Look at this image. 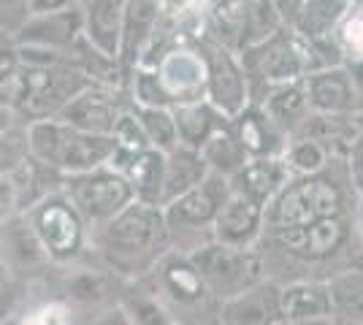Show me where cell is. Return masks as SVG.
<instances>
[{
	"mask_svg": "<svg viewBox=\"0 0 363 325\" xmlns=\"http://www.w3.org/2000/svg\"><path fill=\"white\" fill-rule=\"evenodd\" d=\"M171 252L166 219L160 206L133 201L120 215L90 231L87 255L122 282L150 274Z\"/></svg>",
	"mask_w": 363,
	"mask_h": 325,
	"instance_id": "cell-1",
	"label": "cell"
},
{
	"mask_svg": "<svg viewBox=\"0 0 363 325\" xmlns=\"http://www.w3.org/2000/svg\"><path fill=\"white\" fill-rule=\"evenodd\" d=\"M92 84L95 81L76 65L22 62L6 101L11 103L19 122L30 125L60 117L62 108Z\"/></svg>",
	"mask_w": 363,
	"mask_h": 325,
	"instance_id": "cell-2",
	"label": "cell"
},
{
	"mask_svg": "<svg viewBox=\"0 0 363 325\" xmlns=\"http://www.w3.org/2000/svg\"><path fill=\"white\" fill-rule=\"evenodd\" d=\"M28 141H30V155L60 176H76V173L104 169L117 149L111 136L82 133L60 120L30 122Z\"/></svg>",
	"mask_w": 363,
	"mask_h": 325,
	"instance_id": "cell-3",
	"label": "cell"
},
{
	"mask_svg": "<svg viewBox=\"0 0 363 325\" xmlns=\"http://www.w3.org/2000/svg\"><path fill=\"white\" fill-rule=\"evenodd\" d=\"M347 215L345 190L328 173L296 176L263 209V233L301 228L325 217Z\"/></svg>",
	"mask_w": 363,
	"mask_h": 325,
	"instance_id": "cell-4",
	"label": "cell"
},
{
	"mask_svg": "<svg viewBox=\"0 0 363 325\" xmlns=\"http://www.w3.org/2000/svg\"><path fill=\"white\" fill-rule=\"evenodd\" d=\"M230 195V182L225 176H217L209 171V176L193 187L190 193L179 195L177 201L163 206V219H166L171 249L190 255L198 247L212 241V225L220 206Z\"/></svg>",
	"mask_w": 363,
	"mask_h": 325,
	"instance_id": "cell-5",
	"label": "cell"
},
{
	"mask_svg": "<svg viewBox=\"0 0 363 325\" xmlns=\"http://www.w3.org/2000/svg\"><path fill=\"white\" fill-rule=\"evenodd\" d=\"M141 282H147V287L163 301V307L177 323L196 325L217 312V304L212 301L196 266L182 252L171 249Z\"/></svg>",
	"mask_w": 363,
	"mask_h": 325,
	"instance_id": "cell-6",
	"label": "cell"
},
{
	"mask_svg": "<svg viewBox=\"0 0 363 325\" xmlns=\"http://www.w3.org/2000/svg\"><path fill=\"white\" fill-rule=\"evenodd\" d=\"M187 258L196 266L214 304L230 301V298L242 295L244 290L260 285L263 279H269L266 268H263V255L255 247L244 249L209 241V244L198 247L196 252H190Z\"/></svg>",
	"mask_w": 363,
	"mask_h": 325,
	"instance_id": "cell-7",
	"label": "cell"
},
{
	"mask_svg": "<svg viewBox=\"0 0 363 325\" xmlns=\"http://www.w3.org/2000/svg\"><path fill=\"white\" fill-rule=\"evenodd\" d=\"M35 239L41 241L46 258L52 266H71L87 255L90 228L79 217L71 201L62 195V190L49 193L46 198L25 212Z\"/></svg>",
	"mask_w": 363,
	"mask_h": 325,
	"instance_id": "cell-8",
	"label": "cell"
},
{
	"mask_svg": "<svg viewBox=\"0 0 363 325\" xmlns=\"http://www.w3.org/2000/svg\"><path fill=\"white\" fill-rule=\"evenodd\" d=\"M60 190L90 231L108 222L111 217L120 215L125 206L136 201L128 179L111 166L76 173V176H62Z\"/></svg>",
	"mask_w": 363,
	"mask_h": 325,
	"instance_id": "cell-9",
	"label": "cell"
},
{
	"mask_svg": "<svg viewBox=\"0 0 363 325\" xmlns=\"http://www.w3.org/2000/svg\"><path fill=\"white\" fill-rule=\"evenodd\" d=\"M355 231V217L339 215L325 217L318 222H309L301 228H285V231L263 233L260 241H269L279 252H285L293 261L301 263H325L350 244Z\"/></svg>",
	"mask_w": 363,
	"mask_h": 325,
	"instance_id": "cell-10",
	"label": "cell"
},
{
	"mask_svg": "<svg viewBox=\"0 0 363 325\" xmlns=\"http://www.w3.org/2000/svg\"><path fill=\"white\" fill-rule=\"evenodd\" d=\"M57 274V298L62 307H68L71 314H87L106 309L120 301L122 279H117L111 271H106L101 263H95L90 255L71 266H55Z\"/></svg>",
	"mask_w": 363,
	"mask_h": 325,
	"instance_id": "cell-11",
	"label": "cell"
},
{
	"mask_svg": "<svg viewBox=\"0 0 363 325\" xmlns=\"http://www.w3.org/2000/svg\"><path fill=\"white\" fill-rule=\"evenodd\" d=\"M0 266L6 274H11L25 285L44 282L55 268L25 215L0 222Z\"/></svg>",
	"mask_w": 363,
	"mask_h": 325,
	"instance_id": "cell-12",
	"label": "cell"
},
{
	"mask_svg": "<svg viewBox=\"0 0 363 325\" xmlns=\"http://www.w3.org/2000/svg\"><path fill=\"white\" fill-rule=\"evenodd\" d=\"M201 62L206 74V95L225 120H236L247 108V76L233 55L220 44L203 41L201 44Z\"/></svg>",
	"mask_w": 363,
	"mask_h": 325,
	"instance_id": "cell-13",
	"label": "cell"
},
{
	"mask_svg": "<svg viewBox=\"0 0 363 325\" xmlns=\"http://www.w3.org/2000/svg\"><path fill=\"white\" fill-rule=\"evenodd\" d=\"M84 38V22L82 8H65L57 14L30 16L25 28L16 33V47L33 49V52H49V55H71Z\"/></svg>",
	"mask_w": 363,
	"mask_h": 325,
	"instance_id": "cell-14",
	"label": "cell"
},
{
	"mask_svg": "<svg viewBox=\"0 0 363 325\" xmlns=\"http://www.w3.org/2000/svg\"><path fill=\"white\" fill-rule=\"evenodd\" d=\"M242 71L244 76H255L266 84L285 87L301 76L303 60L298 49L293 47V41L285 38L282 33H277L272 38H266L263 44H255L244 52Z\"/></svg>",
	"mask_w": 363,
	"mask_h": 325,
	"instance_id": "cell-15",
	"label": "cell"
},
{
	"mask_svg": "<svg viewBox=\"0 0 363 325\" xmlns=\"http://www.w3.org/2000/svg\"><path fill=\"white\" fill-rule=\"evenodd\" d=\"M263 236V206L244 193L230 190L220 212L214 217L212 241L228 244V247L252 249Z\"/></svg>",
	"mask_w": 363,
	"mask_h": 325,
	"instance_id": "cell-16",
	"label": "cell"
},
{
	"mask_svg": "<svg viewBox=\"0 0 363 325\" xmlns=\"http://www.w3.org/2000/svg\"><path fill=\"white\" fill-rule=\"evenodd\" d=\"M122 114V106L117 101V93L111 87H101V84H92L84 93H79L60 111V122L71 125L82 133H92V136H111L114 122Z\"/></svg>",
	"mask_w": 363,
	"mask_h": 325,
	"instance_id": "cell-17",
	"label": "cell"
},
{
	"mask_svg": "<svg viewBox=\"0 0 363 325\" xmlns=\"http://www.w3.org/2000/svg\"><path fill=\"white\" fill-rule=\"evenodd\" d=\"M152 71H155L157 81L163 84L174 106L201 101L198 95L206 87V74H203V62L198 55L187 52V49H171L152 65Z\"/></svg>",
	"mask_w": 363,
	"mask_h": 325,
	"instance_id": "cell-18",
	"label": "cell"
},
{
	"mask_svg": "<svg viewBox=\"0 0 363 325\" xmlns=\"http://www.w3.org/2000/svg\"><path fill=\"white\" fill-rule=\"evenodd\" d=\"M220 325H274L282 320L279 312V282L263 279L242 295L217 304Z\"/></svg>",
	"mask_w": 363,
	"mask_h": 325,
	"instance_id": "cell-19",
	"label": "cell"
},
{
	"mask_svg": "<svg viewBox=\"0 0 363 325\" xmlns=\"http://www.w3.org/2000/svg\"><path fill=\"white\" fill-rule=\"evenodd\" d=\"M84 38L98 55L120 62V35L125 0H79Z\"/></svg>",
	"mask_w": 363,
	"mask_h": 325,
	"instance_id": "cell-20",
	"label": "cell"
},
{
	"mask_svg": "<svg viewBox=\"0 0 363 325\" xmlns=\"http://www.w3.org/2000/svg\"><path fill=\"white\" fill-rule=\"evenodd\" d=\"M160 19V0H125L120 35V68H138L147 47L155 38V28Z\"/></svg>",
	"mask_w": 363,
	"mask_h": 325,
	"instance_id": "cell-21",
	"label": "cell"
},
{
	"mask_svg": "<svg viewBox=\"0 0 363 325\" xmlns=\"http://www.w3.org/2000/svg\"><path fill=\"white\" fill-rule=\"evenodd\" d=\"M108 166L128 179L136 201L160 206V190H163V155L155 149L144 152H117L108 160Z\"/></svg>",
	"mask_w": 363,
	"mask_h": 325,
	"instance_id": "cell-22",
	"label": "cell"
},
{
	"mask_svg": "<svg viewBox=\"0 0 363 325\" xmlns=\"http://www.w3.org/2000/svg\"><path fill=\"white\" fill-rule=\"evenodd\" d=\"M279 312L288 323H306L331 317V293L325 279L279 282Z\"/></svg>",
	"mask_w": 363,
	"mask_h": 325,
	"instance_id": "cell-23",
	"label": "cell"
},
{
	"mask_svg": "<svg viewBox=\"0 0 363 325\" xmlns=\"http://www.w3.org/2000/svg\"><path fill=\"white\" fill-rule=\"evenodd\" d=\"M228 182L230 190L244 193L266 209L274 195L290 182V171L282 157H250Z\"/></svg>",
	"mask_w": 363,
	"mask_h": 325,
	"instance_id": "cell-24",
	"label": "cell"
},
{
	"mask_svg": "<svg viewBox=\"0 0 363 325\" xmlns=\"http://www.w3.org/2000/svg\"><path fill=\"white\" fill-rule=\"evenodd\" d=\"M306 101L318 114H345L355 101V84L350 71L333 65L306 76Z\"/></svg>",
	"mask_w": 363,
	"mask_h": 325,
	"instance_id": "cell-25",
	"label": "cell"
},
{
	"mask_svg": "<svg viewBox=\"0 0 363 325\" xmlns=\"http://www.w3.org/2000/svg\"><path fill=\"white\" fill-rule=\"evenodd\" d=\"M209 176V169L203 163L201 152L177 147L168 155H163V190H160V209L166 203L177 201L179 195L190 193Z\"/></svg>",
	"mask_w": 363,
	"mask_h": 325,
	"instance_id": "cell-26",
	"label": "cell"
},
{
	"mask_svg": "<svg viewBox=\"0 0 363 325\" xmlns=\"http://www.w3.org/2000/svg\"><path fill=\"white\" fill-rule=\"evenodd\" d=\"M174 114V125H177V136H179V147L187 149H201L206 141L212 139L217 130H223L228 120L209 103V101H190V103H179L171 108Z\"/></svg>",
	"mask_w": 363,
	"mask_h": 325,
	"instance_id": "cell-27",
	"label": "cell"
},
{
	"mask_svg": "<svg viewBox=\"0 0 363 325\" xmlns=\"http://www.w3.org/2000/svg\"><path fill=\"white\" fill-rule=\"evenodd\" d=\"M325 282H328V293H331L333 320L363 325V263L347 266Z\"/></svg>",
	"mask_w": 363,
	"mask_h": 325,
	"instance_id": "cell-28",
	"label": "cell"
},
{
	"mask_svg": "<svg viewBox=\"0 0 363 325\" xmlns=\"http://www.w3.org/2000/svg\"><path fill=\"white\" fill-rule=\"evenodd\" d=\"M230 130H233L236 141L242 144L247 157H279V152H282V147L277 141L279 130L274 127L272 120L263 111L244 108Z\"/></svg>",
	"mask_w": 363,
	"mask_h": 325,
	"instance_id": "cell-29",
	"label": "cell"
},
{
	"mask_svg": "<svg viewBox=\"0 0 363 325\" xmlns=\"http://www.w3.org/2000/svg\"><path fill=\"white\" fill-rule=\"evenodd\" d=\"M120 304L130 325H174L177 320L171 317V312L163 307V301L147 287V282H125L120 293Z\"/></svg>",
	"mask_w": 363,
	"mask_h": 325,
	"instance_id": "cell-30",
	"label": "cell"
},
{
	"mask_svg": "<svg viewBox=\"0 0 363 325\" xmlns=\"http://www.w3.org/2000/svg\"><path fill=\"white\" fill-rule=\"evenodd\" d=\"M263 114L272 120V125L277 130H296L298 125L309 117V101H306V90L301 84H285V87H277L269 98H266V106Z\"/></svg>",
	"mask_w": 363,
	"mask_h": 325,
	"instance_id": "cell-31",
	"label": "cell"
},
{
	"mask_svg": "<svg viewBox=\"0 0 363 325\" xmlns=\"http://www.w3.org/2000/svg\"><path fill=\"white\" fill-rule=\"evenodd\" d=\"M198 152H201V157H203L206 169L212 171V173H217V176H225V179H230V176L250 160L247 152L242 149V144H239L236 136H233L230 125H225L223 130H217V133H214L212 139L206 141Z\"/></svg>",
	"mask_w": 363,
	"mask_h": 325,
	"instance_id": "cell-32",
	"label": "cell"
},
{
	"mask_svg": "<svg viewBox=\"0 0 363 325\" xmlns=\"http://www.w3.org/2000/svg\"><path fill=\"white\" fill-rule=\"evenodd\" d=\"M242 22V47L250 49L263 44L279 33V14L272 0H244V11L239 16Z\"/></svg>",
	"mask_w": 363,
	"mask_h": 325,
	"instance_id": "cell-33",
	"label": "cell"
},
{
	"mask_svg": "<svg viewBox=\"0 0 363 325\" xmlns=\"http://www.w3.org/2000/svg\"><path fill=\"white\" fill-rule=\"evenodd\" d=\"M138 122L144 127V136L150 141V147L160 155H168L171 149L179 147V136H177V125H174V114L171 108H138Z\"/></svg>",
	"mask_w": 363,
	"mask_h": 325,
	"instance_id": "cell-34",
	"label": "cell"
},
{
	"mask_svg": "<svg viewBox=\"0 0 363 325\" xmlns=\"http://www.w3.org/2000/svg\"><path fill=\"white\" fill-rule=\"evenodd\" d=\"M285 166L288 171L298 173V176H312V173H320L328 163V149L318 144V141L309 139H296L285 149Z\"/></svg>",
	"mask_w": 363,
	"mask_h": 325,
	"instance_id": "cell-35",
	"label": "cell"
},
{
	"mask_svg": "<svg viewBox=\"0 0 363 325\" xmlns=\"http://www.w3.org/2000/svg\"><path fill=\"white\" fill-rule=\"evenodd\" d=\"M30 157V141H28V125L16 122L3 139H0V176L14 173L25 160Z\"/></svg>",
	"mask_w": 363,
	"mask_h": 325,
	"instance_id": "cell-36",
	"label": "cell"
},
{
	"mask_svg": "<svg viewBox=\"0 0 363 325\" xmlns=\"http://www.w3.org/2000/svg\"><path fill=\"white\" fill-rule=\"evenodd\" d=\"M111 141L117 147V152H144V149H152L147 136H144V127L138 122L136 108H122V114L114 122V130H111Z\"/></svg>",
	"mask_w": 363,
	"mask_h": 325,
	"instance_id": "cell-37",
	"label": "cell"
},
{
	"mask_svg": "<svg viewBox=\"0 0 363 325\" xmlns=\"http://www.w3.org/2000/svg\"><path fill=\"white\" fill-rule=\"evenodd\" d=\"M339 11H342V3L339 0H309L306 8L301 11V28L312 38L325 35V30L336 22Z\"/></svg>",
	"mask_w": 363,
	"mask_h": 325,
	"instance_id": "cell-38",
	"label": "cell"
},
{
	"mask_svg": "<svg viewBox=\"0 0 363 325\" xmlns=\"http://www.w3.org/2000/svg\"><path fill=\"white\" fill-rule=\"evenodd\" d=\"M19 65H22V57H19L16 41L11 35H3V33H0V95L11 90ZM0 101H3V98H0Z\"/></svg>",
	"mask_w": 363,
	"mask_h": 325,
	"instance_id": "cell-39",
	"label": "cell"
},
{
	"mask_svg": "<svg viewBox=\"0 0 363 325\" xmlns=\"http://www.w3.org/2000/svg\"><path fill=\"white\" fill-rule=\"evenodd\" d=\"M19 215V198H16V185L9 176H0V222L11 219V217Z\"/></svg>",
	"mask_w": 363,
	"mask_h": 325,
	"instance_id": "cell-40",
	"label": "cell"
},
{
	"mask_svg": "<svg viewBox=\"0 0 363 325\" xmlns=\"http://www.w3.org/2000/svg\"><path fill=\"white\" fill-rule=\"evenodd\" d=\"M342 41H345V47L363 60V16H352L345 22V28H342Z\"/></svg>",
	"mask_w": 363,
	"mask_h": 325,
	"instance_id": "cell-41",
	"label": "cell"
},
{
	"mask_svg": "<svg viewBox=\"0 0 363 325\" xmlns=\"http://www.w3.org/2000/svg\"><path fill=\"white\" fill-rule=\"evenodd\" d=\"M84 325H130V320H128V314H125L120 304H111L106 309L92 312L90 317L84 320Z\"/></svg>",
	"mask_w": 363,
	"mask_h": 325,
	"instance_id": "cell-42",
	"label": "cell"
},
{
	"mask_svg": "<svg viewBox=\"0 0 363 325\" xmlns=\"http://www.w3.org/2000/svg\"><path fill=\"white\" fill-rule=\"evenodd\" d=\"M79 6V0H28V8L30 16H44V14H57L65 8H74Z\"/></svg>",
	"mask_w": 363,
	"mask_h": 325,
	"instance_id": "cell-43",
	"label": "cell"
},
{
	"mask_svg": "<svg viewBox=\"0 0 363 325\" xmlns=\"http://www.w3.org/2000/svg\"><path fill=\"white\" fill-rule=\"evenodd\" d=\"M350 179L363 195V139H358L350 149Z\"/></svg>",
	"mask_w": 363,
	"mask_h": 325,
	"instance_id": "cell-44",
	"label": "cell"
},
{
	"mask_svg": "<svg viewBox=\"0 0 363 325\" xmlns=\"http://www.w3.org/2000/svg\"><path fill=\"white\" fill-rule=\"evenodd\" d=\"M16 122H19V117L14 114L11 103H9V101H0V139H3Z\"/></svg>",
	"mask_w": 363,
	"mask_h": 325,
	"instance_id": "cell-45",
	"label": "cell"
},
{
	"mask_svg": "<svg viewBox=\"0 0 363 325\" xmlns=\"http://www.w3.org/2000/svg\"><path fill=\"white\" fill-rule=\"evenodd\" d=\"M350 76H352V84H361V87H363V60H358L355 71H352Z\"/></svg>",
	"mask_w": 363,
	"mask_h": 325,
	"instance_id": "cell-46",
	"label": "cell"
},
{
	"mask_svg": "<svg viewBox=\"0 0 363 325\" xmlns=\"http://www.w3.org/2000/svg\"><path fill=\"white\" fill-rule=\"evenodd\" d=\"M293 325H333V317H323V320H306V323H293Z\"/></svg>",
	"mask_w": 363,
	"mask_h": 325,
	"instance_id": "cell-47",
	"label": "cell"
},
{
	"mask_svg": "<svg viewBox=\"0 0 363 325\" xmlns=\"http://www.w3.org/2000/svg\"><path fill=\"white\" fill-rule=\"evenodd\" d=\"M196 325H220V320H217V312L214 314H209V317H203L201 323H196Z\"/></svg>",
	"mask_w": 363,
	"mask_h": 325,
	"instance_id": "cell-48",
	"label": "cell"
},
{
	"mask_svg": "<svg viewBox=\"0 0 363 325\" xmlns=\"http://www.w3.org/2000/svg\"><path fill=\"white\" fill-rule=\"evenodd\" d=\"M355 228H358V239H361V249H363V209H361V215H358V222H355Z\"/></svg>",
	"mask_w": 363,
	"mask_h": 325,
	"instance_id": "cell-49",
	"label": "cell"
},
{
	"mask_svg": "<svg viewBox=\"0 0 363 325\" xmlns=\"http://www.w3.org/2000/svg\"><path fill=\"white\" fill-rule=\"evenodd\" d=\"M333 325H358V323H345V320H333Z\"/></svg>",
	"mask_w": 363,
	"mask_h": 325,
	"instance_id": "cell-50",
	"label": "cell"
},
{
	"mask_svg": "<svg viewBox=\"0 0 363 325\" xmlns=\"http://www.w3.org/2000/svg\"><path fill=\"white\" fill-rule=\"evenodd\" d=\"M274 325H293V323H288V320H279V323H274Z\"/></svg>",
	"mask_w": 363,
	"mask_h": 325,
	"instance_id": "cell-51",
	"label": "cell"
},
{
	"mask_svg": "<svg viewBox=\"0 0 363 325\" xmlns=\"http://www.w3.org/2000/svg\"><path fill=\"white\" fill-rule=\"evenodd\" d=\"M174 325H184V323H174Z\"/></svg>",
	"mask_w": 363,
	"mask_h": 325,
	"instance_id": "cell-52",
	"label": "cell"
}]
</instances>
